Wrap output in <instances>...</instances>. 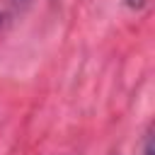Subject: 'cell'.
<instances>
[{
    "label": "cell",
    "mask_w": 155,
    "mask_h": 155,
    "mask_svg": "<svg viewBox=\"0 0 155 155\" xmlns=\"http://www.w3.org/2000/svg\"><path fill=\"white\" fill-rule=\"evenodd\" d=\"M143 155H153V133L150 131L145 133V140H143Z\"/></svg>",
    "instance_id": "6da1fadb"
},
{
    "label": "cell",
    "mask_w": 155,
    "mask_h": 155,
    "mask_svg": "<svg viewBox=\"0 0 155 155\" xmlns=\"http://www.w3.org/2000/svg\"><path fill=\"white\" fill-rule=\"evenodd\" d=\"M126 5H128L131 10H140V7L145 5V0H126Z\"/></svg>",
    "instance_id": "7a4b0ae2"
},
{
    "label": "cell",
    "mask_w": 155,
    "mask_h": 155,
    "mask_svg": "<svg viewBox=\"0 0 155 155\" xmlns=\"http://www.w3.org/2000/svg\"><path fill=\"white\" fill-rule=\"evenodd\" d=\"M15 2H24V0H15Z\"/></svg>",
    "instance_id": "3957f363"
},
{
    "label": "cell",
    "mask_w": 155,
    "mask_h": 155,
    "mask_svg": "<svg viewBox=\"0 0 155 155\" xmlns=\"http://www.w3.org/2000/svg\"><path fill=\"white\" fill-rule=\"evenodd\" d=\"M0 22H2V17H0Z\"/></svg>",
    "instance_id": "277c9868"
}]
</instances>
